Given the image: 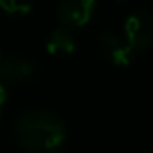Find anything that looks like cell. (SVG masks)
<instances>
[{
	"label": "cell",
	"mask_w": 153,
	"mask_h": 153,
	"mask_svg": "<svg viewBox=\"0 0 153 153\" xmlns=\"http://www.w3.org/2000/svg\"><path fill=\"white\" fill-rule=\"evenodd\" d=\"M76 43H74V38L71 36V33L64 30H56L50 35L46 43V50L48 53L61 56V54H69L74 51Z\"/></svg>",
	"instance_id": "obj_6"
},
{
	"label": "cell",
	"mask_w": 153,
	"mask_h": 153,
	"mask_svg": "<svg viewBox=\"0 0 153 153\" xmlns=\"http://www.w3.org/2000/svg\"><path fill=\"white\" fill-rule=\"evenodd\" d=\"M33 73H35V66L30 61L22 59V58H12V59L0 64L2 77L10 81V82H22V81L28 79Z\"/></svg>",
	"instance_id": "obj_5"
},
{
	"label": "cell",
	"mask_w": 153,
	"mask_h": 153,
	"mask_svg": "<svg viewBox=\"0 0 153 153\" xmlns=\"http://www.w3.org/2000/svg\"><path fill=\"white\" fill-rule=\"evenodd\" d=\"M22 145L31 152H50L64 140V125L58 117L45 110L25 112L17 122Z\"/></svg>",
	"instance_id": "obj_1"
},
{
	"label": "cell",
	"mask_w": 153,
	"mask_h": 153,
	"mask_svg": "<svg viewBox=\"0 0 153 153\" xmlns=\"http://www.w3.org/2000/svg\"><path fill=\"white\" fill-rule=\"evenodd\" d=\"M125 38L133 48H146L153 41V17L137 12L125 22Z\"/></svg>",
	"instance_id": "obj_2"
},
{
	"label": "cell",
	"mask_w": 153,
	"mask_h": 153,
	"mask_svg": "<svg viewBox=\"0 0 153 153\" xmlns=\"http://www.w3.org/2000/svg\"><path fill=\"white\" fill-rule=\"evenodd\" d=\"M96 0H61L58 17L71 27H82L92 18Z\"/></svg>",
	"instance_id": "obj_4"
},
{
	"label": "cell",
	"mask_w": 153,
	"mask_h": 153,
	"mask_svg": "<svg viewBox=\"0 0 153 153\" xmlns=\"http://www.w3.org/2000/svg\"><path fill=\"white\" fill-rule=\"evenodd\" d=\"M0 8L8 13H27L31 8V0H0Z\"/></svg>",
	"instance_id": "obj_7"
},
{
	"label": "cell",
	"mask_w": 153,
	"mask_h": 153,
	"mask_svg": "<svg viewBox=\"0 0 153 153\" xmlns=\"http://www.w3.org/2000/svg\"><path fill=\"white\" fill-rule=\"evenodd\" d=\"M0 64H2V58H0Z\"/></svg>",
	"instance_id": "obj_9"
},
{
	"label": "cell",
	"mask_w": 153,
	"mask_h": 153,
	"mask_svg": "<svg viewBox=\"0 0 153 153\" xmlns=\"http://www.w3.org/2000/svg\"><path fill=\"white\" fill-rule=\"evenodd\" d=\"M4 102H5V91H4V87L0 86V109H2Z\"/></svg>",
	"instance_id": "obj_8"
},
{
	"label": "cell",
	"mask_w": 153,
	"mask_h": 153,
	"mask_svg": "<svg viewBox=\"0 0 153 153\" xmlns=\"http://www.w3.org/2000/svg\"><path fill=\"white\" fill-rule=\"evenodd\" d=\"M97 48L114 64H120V66L128 64L133 58V46L127 41V38L117 36L115 33L100 35L97 40Z\"/></svg>",
	"instance_id": "obj_3"
}]
</instances>
